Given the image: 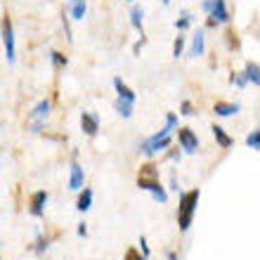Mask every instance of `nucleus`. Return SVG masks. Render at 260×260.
Masks as SVG:
<instances>
[{"instance_id": "obj_34", "label": "nucleus", "mask_w": 260, "mask_h": 260, "mask_svg": "<svg viewBox=\"0 0 260 260\" xmlns=\"http://www.w3.org/2000/svg\"><path fill=\"white\" fill-rule=\"evenodd\" d=\"M206 26H208V28H215V26H218V24H215V21H213L211 17H208V19H206Z\"/></svg>"}, {"instance_id": "obj_22", "label": "nucleus", "mask_w": 260, "mask_h": 260, "mask_svg": "<svg viewBox=\"0 0 260 260\" xmlns=\"http://www.w3.org/2000/svg\"><path fill=\"white\" fill-rule=\"evenodd\" d=\"M189 24H192V14L182 12V17L175 21V28H178V31H185V28H189Z\"/></svg>"}, {"instance_id": "obj_7", "label": "nucleus", "mask_w": 260, "mask_h": 260, "mask_svg": "<svg viewBox=\"0 0 260 260\" xmlns=\"http://www.w3.org/2000/svg\"><path fill=\"white\" fill-rule=\"evenodd\" d=\"M81 128L88 137H95L97 130H100V116L92 114V111H83L81 114Z\"/></svg>"}, {"instance_id": "obj_20", "label": "nucleus", "mask_w": 260, "mask_h": 260, "mask_svg": "<svg viewBox=\"0 0 260 260\" xmlns=\"http://www.w3.org/2000/svg\"><path fill=\"white\" fill-rule=\"evenodd\" d=\"M50 59H52V67H55V69H64L69 64L67 57H64L62 52H57V50H52V52H50Z\"/></svg>"}, {"instance_id": "obj_29", "label": "nucleus", "mask_w": 260, "mask_h": 260, "mask_svg": "<svg viewBox=\"0 0 260 260\" xmlns=\"http://www.w3.org/2000/svg\"><path fill=\"white\" fill-rule=\"evenodd\" d=\"M62 24H64V34H67V41L71 43V26H69V19H67V14L62 17Z\"/></svg>"}, {"instance_id": "obj_23", "label": "nucleus", "mask_w": 260, "mask_h": 260, "mask_svg": "<svg viewBox=\"0 0 260 260\" xmlns=\"http://www.w3.org/2000/svg\"><path fill=\"white\" fill-rule=\"evenodd\" d=\"M182 50H185V36H178L175 43H173V57H180Z\"/></svg>"}, {"instance_id": "obj_16", "label": "nucleus", "mask_w": 260, "mask_h": 260, "mask_svg": "<svg viewBox=\"0 0 260 260\" xmlns=\"http://www.w3.org/2000/svg\"><path fill=\"white\" fill-rule=\"evenodd\" d=\"M90 206H92V189H83L81 194H78V201H76V208L81 213H85V211H90Z\"/></svg>"}, {"instance_id": "obj_3", "label": "nucleus", "mask_w": 260, "mask_h": 260, "mask_svg": "<svg viewBox=\"0 0 260 260\" xmlns=\"http://www.w3.org/2000/svg\"><path fill=\"white\" fill-rule=\"evenodd\" d=\"M0 36H3V45H5V57L7 62L12 64L17 59V48H14V28H12V21L10 17L3 19V26H0Z\"/></svg>"}, {"instance_id": "obj_33", "label": "nucleus", "mask_w": 260, "mask_h": 260, "mask_svg": "<svg viewBox=\"0 0 260 260\" xmlns=\"http://www.w3.org/2000/svg\"><path fill=\"white\" fill-rule=\"evenodd\" d=\"M142 45H144V38L140 43H135V48H133V52H135V55H140V50H142Z\"/></svg>"}, {"instance_id": "obj_6", "label": "nucleus", "mask_w": 260, "mask_h": 260, "mask_svg": "<svg viewBox=\"0 0 260 260\" xmlns=\"http://www.w3.org/2000/svg\"><path fill=\"white\" fill-rule=\"evenodd\" d=\"M178 142L185 149V154H197L199 151V137L192 128H180L178 130Z\"/></svg>"}, {"instance_id": "obj_19", "label": "nucleus", "mask_w": 260, "mask_h": 260, "mask_svg": "<svg viewBox=\"0 0 260 260\" xmlns=\"http://www.w3.org/2000/svg\"><path fill=\"white\" fill-rule=\"evenodd\" d=\"M114 109H116L123 118H130V116H133V102H125V100H116V102H114Z\"/></svg>"}, {"instance_id": "obj_5", "label": "nucleus", "mask_w": 260, "mask_h": 260, "mask_svg": "<svg viewBox=\"0 0 260 260\" xmlns=\"http://www.w3.org/2000/svg\"><path fill=\"white\" fill-rule=\"evenodd\" d=\"M137 187L140 189H144V192H149L151 197L156 199V201H161V204H166L168 201V194H166V189H164V185L158 182L156 178H137Z\"/></svg>"}, {"instance_id": "obj_18", "label": "nucleus", "mask_w": 260, "mask_h": 260, "mask_svg": "<svg viewBox=\"0 0 260 260\" xmlns=\"http://www.w3.org/2000/svg\"><path fill=\"white\" fill-rule=\"evenodd\" d=\"M85 10H88L85 0H74V3H71V19H83V17H85Z\"/></svg>"}, {"instance_id": "obj_2", "label": "nucleus", "mask_w": 260, "mask_h": 260, "mask_svg": "<svg viewBox=\"0 0 260 260\" xmlns=\"http://www.w3.org/2000/svg\"><path fill=\"white\" fill-rule=\"evenodd\" d=\"M166 147H171V128H164L154 133L151 137H147L142 144H140V151H142L144 156H154L158 151H164Z\"/></svg>"}, {"instance_id": "obj_35", "label": "nucleus", "mask_w": 260, "mask_h": 260, "mask_svg": "<svg viewBox=\"0 0 260 260\" xmlns=\"http://www.w3.org/2000/svg\"><path fill=\"white\" fill-rule=\"evenodd\" d=\"M166 258H168V260H178V255L173 253V251H168V253H166Z\"/></svg>"}, {"instance_id": "obj_25", "label": "nucleus", "mask_w": 260, "mask_h": 260, "mask_svg": "<svg viewBox=\"0 0 260 260\" xmlns=\"http://www.w3.org/2000/svg\"><path fill=\"white\" fill-rule=\"evenodd\" d=\"M34 251H36V253H43V251H48V239H43V237H38V239H36Z\"/></svg>"}, {"instance_id": "obj_14", "label": "nucleus", "mask_w": 260, "mask_h": 260, "mask_svg": "<svg viewBox=\"0 0 260 260\" xmlns=\"http://www.w3.org/2000/svg\"><path fill=\"white\" fill-rule=\"evenodd\" d=\"M244 78H246V83H253L255 88H258V83H260V67H258V62H246Z\"/></svg>"}, {"instance_id": "obj_4", "label": "nucleus", "mask_w": 260, "mask_h": 260, "mask_svg": "<svg viewBox=\"0 0 260 260\" xmlns=\"http://www.w3.org/2000/svg\"><path fill=\"white\" fill-rule=\"evenodd\" d=\"M50 116V102L48 100H41V102L34 107V111L28 114V125H31V133H41V128L45 125V118Z\"/></svg>"}, {"instance_id": "obj_30", "label": "nucleus", "mask_w": 260, "mask_h": 260, "mask_svg": "<svg viewBox=\"0 0 260 260\" xmlns=\"http://www.w3.org/2000/svg\"><path fill=\"white\" fill-rule=\"evenodd\" d=\"M140 246H142V255L147 258V255H149V246H147V239H144V237H140Z\"/></svg>"}, {"instance_id": "obj_31", "label": "nucleus", "mask_w": 260, "mask_h": 260, "mask_svg": "<svg viewBox=\"0 0 260 260\" xmlns=\"http://www.w3.org/2000/svg\"><path fill=\"white\" fill-rule=\"evenodd\" d=\"M78 237H88V227H85V222L78 225Z\"/></svg>"}, {"instance_id": "obj_1", "label": "nucleus", "mask_w": 260, "mask_h": 260, "mask_svg": "<svg viewBox=\"0 0 260 260\" xmlns=\"http://www.w3.org/2000/svg\"><path fill=\"white\" fill-rule=\"evenodd\" d=\"M201 192L199 189H192V192H180V206H178V225L180 232H187L192 227L194 213H197V204Z\"/></svg>"}, {"instance_id": "obj_17", "label": "nucleus", "mask_w": 260, "mask_h": 260, "mask_svg": "<svg viewBox=\"0 0 260 260\" xmlns=\"http://www.w3.org/2000/svg\"><path fill=\"white\" fill-rule=\"evenodd\" d=\"M142 21H144V10L142 7H133L130 10V24L140 31V36H142Z\"/></svg>"}, {"instance_id": "obj_32", "label": "nucleus", "mask_w": 260, "mask_h": 260, "mask_svg": "<svg viewBox=\"0 0 260 260\" xmlns=\"http://www.w3.org/2000/svg\"><path fill=\"white\" fill-rule=\"evenodd\" d=\"M211 7H213V0H204V3H201V10H204V12H211Z\"/></svg>"}, {"instance_id": "obj_36", "label": "nucleus", "mask_w": 260, "mask_h": 260, "mask_svg": "<svg viewBox=\"0 0 260 260\" xmlns=\"http://www.w3.org/2000/svg\"><path fill=\"white\" fill-rule=\"evenodd\" d=\"M161 3H164V5H168V3H171V0H161Z\"/></svg>"}, {"instance_id": "obj_8", "label": "nucleus", "mask_w": 260, "mask_h": 260, "mask_svg": "<svg viewBox=\"0 0 260 260\" xmlns=\"http://www.w3.org/2000/svg\"><path fill=\"white\" fill-rule=\"evenodd\" d=\"M208 17L215 24H227L230 21V10H227L225 0H213V7H211V12H208Z\"/></svg>"}, {"instance_id": "obj_9", "label": "nucleus", "mask_w": 260, "mask_h": 260, "mask_svg": "<svg viewBox=\"0 0 260 260\" xmlns=\"http://www.w3.org/2000/svg\"><path fill=\"white\" fill-rule=\"evenodd\" d=\"M45 204H48V192H36L34 197H31L28 213H31L34 218H43V213H45Z\"/></svg>"}, {"instance_id": "obj_15", "label": "nucleus", "mask_w": 260, "mask_h": 260, "mask_svg": "<svg viewBox=\"0 0 260 260\" xmlns=\"http://www.w3.org/2000/svg\"><path fill=\"white\" fill-rule=\"evenodd\" d=\"M213 135H215V140H218V144L220 147H222V149H230V147H232L234 144V140L230 135H227L225 133V128H222V125H213Z\"/></svg>"}, {"instance_id": "obj_11", "label": "nucleus", "mask_w": 260, "mask_h": 260, "mask_svg": "<svg viewBox=\"0 0 260 260\" xmlns=\"http://www.w3.org/2000/svg\"><path fill=\"white\" fill-rule=\"evenodd\" d=\"M83 180H85V173L78 164H71V175H69V187L76 189V192H81L83 189Z\"/></svg>"}, {"instance_id": "obj_21", "label": "nucleus", "mask_w": 260, "mask_h": 260, "mask_svg": "<svg viewBox=\"0 0 260 260\" xmlns=\"http://www.w3.org/2000/svg\"><path fill=\"white\" fill-rule=\"evenodd\" d=\"M246 144H248V147H251L253 151H258V149H260V130H258V128H255L253 133H248Z\"/></svg>"}, {"instance_id": "obj_37", "label": "nucleus", "mask_w": 260, "mask_h": 260, "mask_svg": "<svg viewBox=\"0 0 260 260\" xmlns=\"http://www.w3.org/2000/svg\"><path fill=\"white\" fill-rule=\"evenodd\" d=\"M128 3H133V0H128Z\"/></svg>"}, {"instance_id": "obj_27", "label": "nucleus", "mask_w": 260, "mask_h": 260, "mask_svg": "<svg viewBox=\"0 0 260 260\" xmlns=\"http://www.w3.org/2000/svg\"><path fill=\"white\" fill-rule=\"evenodd\" d=\"M180 114H182V116H192L194 114V107H192V102H182V107H180Z\"/></svg>"}, {"instance_id": "obj_26", "label": "nucleus", "mask_w": 260, "mask_h": 260, "mask_svg": "<svg viewBox=\"0 0 260 260\" xmlns=\"http://www.w3.org/2000/svg\"><path fill=\"white\" fill-rule=\"evenodd\" d=\"M125 260H147L144 255H140V251L137 248H128L125 251Z\"/></svg>"}, {"instance_id": "obj_13", "label": "nucleus", "mask_w": 260, "mask_h": 260, "mask_svg": "<svg viewBox=\"0 0 260 260\" xmlns=\"http://www.w3.org/2000/svg\"><path fill=\"white\" fill-rule=\"evenodd\" d=\"M204 50H206L204 31L199 28L197 34H194V38H192V48H189V55H192V57H201V55H204Z\"/></svg>"}, {"instance_id": "obj_24", "label": "nucleus", "mask_w": 260, "mask_h": 260, "mask_svg": "<svg viewBox=\"0 0 260 260\" xmlns=\"http://www.w3.org/2000/svg\"><path fill=\"white\" fill-rule=\"evenodd\" d=\"M230 83H232V85L244 88V85H246V78H244V74H232V76H230Z\"/></svg>"}, {"instance_id": "obj_12", "label": "nucleus", "mask_w": 260, "mask_h": 260, "mask_svg": "<svg viewBox=\"0 0 260 260\" xmlns=\"http://www.w3.org/2000/svg\"><path fill=\"white\" fill-rule=\"evenodd\" d=\"M239 109L241 107L237 102H215V107H213V111H215L218 116H234Z\"/></svg>"}, {"instance_id": "obj_10", "label": "nucleus", "mask_w": 260, "mask_h": 260, "mask_svg": "<svg viewBox=\"0 0 260 260\" xmlns=\"http://www.w3.org/2000/svg\"><path fill=\"white\" fill-rule=\"evenodd\" d=\"M114 90H116V95H118L116 100H125V102H133V104H135V97L137 95L128 88V85H125L123 78H118V76L114 78Z\"/></svg>"}, {"instance_id": "obj_28", "label": "nucleus", "mask_w": 260, "mask_h": 260, "mask_svg": "<svg viewBox=\"0 0 260 260\" xmlns=\"http://www.w3.org/2000/svg\"><path fill=\"white\" fill-rule=\"evenodd\" d=\"M175 125H178V116H175V114H168V118H166V128H175Z\"/></svg>"}]
</instances>
